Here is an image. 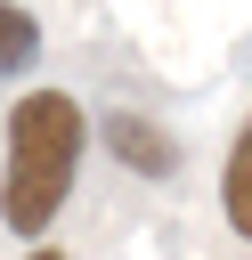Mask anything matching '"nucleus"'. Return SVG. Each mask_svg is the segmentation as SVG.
Masks as SVG:
<instances>
[{"mask_svg":"<svg viewBox=\"0 0 252 260\" xmlns=\"http://www.w3.org/2000/svg\"><path fill=\"white\" fill-rule=\"evenodd\" d=\"M81 171V106L65 89H33L8 114V171H0V219L16 236H41Z\"/></svg>","mask_w":252,"mask_h":260,"instance_id":"nucleus-1","label":"nucleus"},{"mask_svg":"<svg viewBox=\"0 0 252 260\" xmlns=\"http://www.w3.org/2000/svg\"><path fill=\"white\" fill-rule=\"evenodd\" d=\"M106 138H114V154H122L130 171H146V179H171V171H179V146H171L154 122H138V114H106Z\"/></svg>","mask_w":252,"mask_h":260,"instance_id":"nucleus-2","label":"nucleus"},{"mask_svg":"<svg viewBox=\"0 0 252 260\" xmlns=\"http://www.w3.org/2000/svg\"><path fill=\"white\" fill-rule=\"evenodd\" d=\"M219 203H228V228L252 244V122H244V138L228 146V171H219Z\"/></svg>","mask_w":252,"mask_h":260,"instance_id":"nucleus-3","label":"nucleus"},{"mask_svg":"<svg viewBox=\"0 0 252 260\" xmlns=\"http://www.w3.org/2000/svg\"><path fill=\"white\" fill-rule=\"evenodd\" d=\"M33 49H41V24H33L16 0H0V73H24Z\"/></svg>","mask_w":252,"mask_h":260,"instance_id":"nucleus-4","label":"nucleus"},{"mask_svg":"<svg viewBox=\"0 0 252 260\" xmlns=\"http://www.w3.org/2000/svg\"><path fill=\"white\" fill-rule=\"evenodd\" d=\"M33 260H65V252H33Z\"/></svg>","mask_w":252,"mask_h":260,"instance_id":"nucleus-5","label":"nucleus"}]
</instances>
